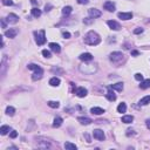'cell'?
I'll return each mask as SVG.
<instances>
[{
    "mask_svg": "<svg viewBox=\"0 0 150 150\" xmlns=\"http://www.w3.org/2000/svg\"><path fill=\"white\" fill-rule=\"evenodd\" d=\"M34 35H35V41L39 46H42V45L46 42V33H45L43 29L39 30V32H34Z\"/></svg>",
    "mask_w": 150,
    "mask_h": 150,
    "instance_id": "3",
    "label": "cell"
},
{
    "mask_svg": "<svg viewBox=\"0 0 150 150\" xmlns=\"http://www.w3.org/2000/svg\"><path fill=\"white\" fill-rule=\"evenodd\" d=\"M87 89L84 88V87H79V88H76V90H75V94H76V96H79V97H84V96H87Z\"/></svg>",
    "mask_w": 150,
    "mask_h": 150,
    "instance_id": "10",
    "label": "cell"
},
{
    "mask_svg": "<svg viewBox=\"0 0 150 150\" xmlns=\"http://www.w3.org/2000/svg\"><path fill=\"white\" fill-rule=\"evenodd\" d=\"M49 84H51L52 87H58L59 84H60V79H59V77H52V79L49 80Z\"/></svg>",
    "mask_w": 150,
    "mask_h": 150,
    "instance_id": "20",
    "label": "cell"
},
{
    "mask_svg": "<svg viewBox=\"0 0 150 150\" xmlns=\"http://www.w3.org/2000/svg\"><path fill=\"white\" fill-rule=\"evenodd\" d=\"M134 33H135V34H141V33H143V28H141V27L136 28V29H134Z\"/></svg>",
    "mask_w": 150,
    "mask_h": 150,
    "instance_id": "37",
    "label": "cell"
},
{
    "mask_svg": "<svg viewBox=\"0 0 150 150\" xmlns=\"http://www.w3.org/2000/svg\"><path fill=\"white\" fill-rule=\"evenodd\" d=\"M134 121V116L133 115H126V116H123L122 117V122L123 123H131V122Z\"/></svg>",
    "mask_w": 150,
    "mask_h": 150,
    "instance_id": "21",
    "label": "cell"
},
{
    "mask_svg": "<svg viewBox=\"0 0 150 150\" xmlns=\"http://www.w3.org/2000/svg\"><path fill=\"white\" fill-rule=\"evenodd\" d=\"M148 103H150V95H147V96H144L143 98H141L138 104H140V105H147Z\"/></svg>",
    "mask_w": 150,
    "mask_h": 150,
    "instance_id": "22",
    "label": "cell"
},
{
    "mask_svg": "<svg viewBox=\"0 0 150 150\" xmlns=\"http://www.w3.org/2000/svg\"><path fill=\"white\" fill-rule=\"evenodd\" d=\"M90 113L94 115H101L104 113V109H102V108H100V107H93L90 109Z\"/></svg>",
    "mask_w": 150,
    "mask_h": 150,
    "instance_id": "16",
    "label": "cell"
},
{
    "mask_svg": "<svg viewBox=\"0 0 150 150\" xmlns=\"http://www.w3.org/2000/svg\"><path fill=\"white\" fill-rule=\"evenodd\" d=\"M42 55L45 56V58H51V52L49 51H47V49H43V51H42Z\"/></svg>",
    "mask_w": 150,
    "mask_h": 150,
    "instance_id": "32",
    "label": "cell"
},
{
    "mask_svg": "<svg viewBox=\"0 0 150 150\" xmlns=\"http://www.w3.org/2000/svg\"><path fill=\"white\" fill-rule=\"evenodd\" d=\"M47 104H48L51 108H59L60 107V103H59L58 101H48Z\"/></svg>",
    "mask_w": 150,
    "mask_h": 150,
    "instance_id": "29",
    "label": "cell"
},
{
    "mask_svg": "<svg viewBox=\"0 0 150 150\" xmlns=\"http://www.w3.org/2000/svg\"><path fill=\"white\" fill-rule=\"evenodd\" d=\"M77 121L81 124H83V126H88V124H90L93 122L89 117H77Z\"/></svg>",
    "mask_w": 150,
    "mask_h": 150,
    "instance_id": "15",
    "label": "cell"
},
{
    "mask_svg": "<svg viewBox=\"0 0 150 150\" xmlns=\"http://www.w3.org/2000/svg\"><path fill=\"white\" fill-rule=\"evenodd\" d=\"M9 130H11V128H9L8 126H2L1 128H0V134H1V135H6Z\"/></svg>",
    "mask_w": 150,
    "mask_h": 150,
    "instance_id": "30",
    "label": "cell"
},
{
    "mask_svg": "<svg viewBox=\"0 0 150 150\" xmlns=\"http://www.w3.org/2000/svg\"><path fill=\"white\" fill-rule=\"evenodd\" d=\"M65 148L67 150H76V145L75 144H73V143H70V142H66L65 143Z\"/></svg>",
    "mask_w": 150,
    "mask_h": 150,
    "instance_id": "26",
    "label": "cell"
},
{
    "mask_svg": "<svg viewBox=\"0 0 150 150\" xmlns=\"http://www.w3.org/2000/svg\"><path fill=\"white\" fill-rule=\"evenodd\" d=\"M1 27L2 28H6L7 27V23H6V21H5V19H1Z\"/></svg>",
    "mask_w": 150,
    "mask_h": 150,
    "instance_id": "41",
    "label": "cell"
},
{
    "mask_svg": "<svg viewBox=\"0 0 150 150\" xmlns=\"http://www.w3.org/2000/svg\"><path fill=\"white\" fill-rule=\"evenodd\" d=\"M38 68H39V66L34 65V63H30V65H28V69H30V70H36Z\"/></svg>",
    "mask_w": 150,
    "mask_h": 150,
    "instance_id": "33",
    "label": "cell"
},
{
    "mask_svg": "<svg viewBox=\"0 0 150 150\" xmlns=\"http://www.w3.org/2000/svg\"><path fill=\"white\" fill-rule=\"evenodd\" d=\"M62 122H63V120L61 118V117H55L53 121V127L54 128H59V127L62 124Z\"/></svg>",
    "mask_w": 150,
    "mask_h": 150,
    "instance_id": "23",
    "label": "cell"
},
{
    "mask_svg": "<svg viewBox=\"0 0 150 150\" xmlns=\"http://www.w3.org/2000/svg\"><path fill=\"white\" fill-rule=\"evenodd\" d=\"M79 58H80V60L84 61V62H90V61L93 60V55H91L90 53H82Z\"/></svg>",
    "mask_w": 150,
    "mask_h": 150,
    "instance_id": "13",
    "label": "cell"
},
{
    "mask_svg": "<svg viewBox=\"0 0 150 150\" xmlns=\"http://www.w3.org/2000/svg\"><path fill=\"white\" fill-rule=\"evenodd\" d=\"M150 87V79H147V80H143L141 81V84H140V88L141 89H147Z\"/></svg>",
    "mask_w": 150,
    "mask_h": 150,
    "instance_id": "19",
    "label": "cell"
},
{
    "mask_svg": "<svg viewBox=\"0 0 150 150\" xmlns=\"http://www.w3.org/2000/svg\"><path fill=\"white\" fill-rule=\"evenodd\" d=\"M117 16L120 19H122V20H130L133 18V13H130V12H121V13L117 14Z\"/></svg>",
    "mask_w": 150,
    "mask_h": 150,
    "instance_id": "8",
    "label": "cell"
},
{
    "mask_svg": "<svg viewBox=\"0 0 150 150\" xmlns=\"http://www.w3.org/2000/svg\"><path fill=\"white\" fill-rule=\"evenodd\" d=\"M9 136H11V138H15L16 136H18V133H16L15 130H12L11 134H9Z\"/></svg>",
    "mask_w": 150,
    "mask_h": 150,
    "instance_id": "38",
    "label": "cell"
},
{
    "mask_svg": "<svg viewBox=\"0 0 150 150\" xmlns=\"http://www.w3.org/2000/svg\"><path fill=\"white\" fill-rule=\"evenodd\" d=\"M88 14L91 16V18H100L101 15H102V13H101V11H98V9H96V8H90V9H88Z\"/></svg>",
    "mask_w": 150,
    "mask_h": 150,
    "instance_id": "9",
    "label": "cell"
},
{
    "mask_svg": "<svg viewBox=\"0 0 150 150\" xmlns=\"http://www.w3.org/2000/svg\"><path fill=\"white\" fill-rule=\"evenodd\" d=\"M127 131H128V133H127V135H128V136H130V134H131V135H134V134H135V133H134L133 129H128Z\"/></svg>",
    "mask_w": 150,
    "mask_h": 150,
    "instance_id": "42",
    "label": "cell"
},
{
    "mask_svg": "<svg viewBox=\"0 0 150 150\" xmlns=\"http://www.w3.org/2000/svg\"><path fill=\"white\" fill-rule=\"evenodd\" d=\"M7 21H8V23H16L19 21V16L16 15V14L14 13H9L8 15H7Z\"/></svg>",
    "mask_w": 150,
    "mask_h": 150,
    "instance_id": "12",
    "label": "cell"
},
{
    "mask_svg": "<svg viewBox=\"0 0 150 150\" xmlns=\"http://www.w3.org/2000/svg\"><path fill=\"white\" fill-rule=\"evenodd\" d=\"M126 110H127V105H126V103H124V102L120 103L118 107H117V111H118V113H126Z\"/></svg>",
    "mask_w": 150,
    "mask_h": 150,
    "instance_id": "28",
    "label": "cell"
},
{
    "mask_svg": "<svg viewBox=\"0 0 150 150\" xmlns=\"http://www.w3.org/2000/svg\"><path fill=\"white\" fill-rule=\"evenodd\" d=\"M32 15L34 16V18H39V16L41 15V11H40L38 7H34V8H32Z\"/></svg>",
    "mask_w": 150,
    "mask_h": 150,
    "instance_id": "25",
    "label": "cell"
},
{
    "mask_svg": "<svg viewBox=\"0 0 150 150\" xmlns=\"http://www.w3.org/2000/svg\"><path fill=\"white\" fill-rule=\"evenodd\" d=\"M2 4H4L5 6H12L13 1H12V0H2Z\"/></svg>",
    "mask_w": 150,
    "mask_h": 150,
    "instance_id": "35",
    "label": "cell"
},
{
    "mask_svg": "<svg viewBox=\"0 0 150 150\" xmlns=\"http://www.w3.org/2000/svg\"><path fill=\"white\" fill-rule=\"evenodd\" d=\"M135 79L137 80V81H143V75L141 74V73H136V74H135Z\"/></svg>",
    "mask_w": 150,
    "mask_h": 150,
    "instance_id": "34",
    "label": "cell"
},
{
    "mask_svg": "<svg viewBox=\"0 0 150 150\" xmlns=\"http://www.w3.org/2000/svg\"><path fill=\"white\" fill-rule=\"evenodd\" d=\"M109 59H110V61H113V62L117 63L118 61H121L122 59H123V54H122L121 52H113V53L110 54Z\"/></svg>",
    "mask_w": 150,
    "mask_h": 150,
    "instance_id": "4",
    "label": "cell"
},
{
    "mask_svg": "<svg viewBox=\"0 0 150 150\" xmlns=\"http://www.w3.org/2000/svg\"><path fill=\"white\" fill-rule=\"evenodd\" d=\"M32 4L33 5H36V1H35V0H32Z\"/></svg>",
    "mask_w": 150,
    "mask_h": 150,
    "instance_id": "46",
    "label": "cell"
},
{
    "mask_svg": "<svg viewBox=\"0 0 150 150\" xmlns=\"http://www.w3.org/2000/svg\"><path fill=\"white\" fill-rule=\"evenodd\" d=\"M77 2L81 5H87L89 2V0H77Z\"/></svg>",
    "mask_w": 150,
    "mask_h": 150,
    "instance_id": "40",
    "label": "cell"
},
{
    "mask_svg": "<svg viewBox=\"0 0 150 150\" xmlns=\"http://www.w3.org/2000/svg\"><path fill=\"white\" fill-rule=\"evenodd\" d=\"M83 40H84V43L89 45V46H96V45H98L101 42L100 35L96 32H94V30H89L86 34Z\"/></svg>",
    "mask_w": 150,
    "mask_h": 150,
    "instance_id": "1",
    "label": "cell"
},
{
    "mask_svg": "<svg viewBox=\"0 0 150 150\" xmlns=\"http://www.w3.org/2000/svg\"><path fill=\"white\" fill-rule=\"evenodd\" d=\"M138 54H140V53H138L137 51H131V55H135V56H137Z\"/></svg>",
    "mask_w": 150,
    "mask_h": 150,
    "instance_id": "44",
    "label": "cell"
},
{
    "mask_svg": "<svg viewBox=\"0 0 150 150\" xmlns=\"http://www.w3.org/2000/svg\"><path fill=\"white\" fill-rule=\"evenodd\" d=\"M62 35H63V38H66V39H69V38H70V33L69 32H63Z\"/></svg>",
    "mask_w": 150,
    "mask_h": 150,
    "instance_id": "39",
    "label": "cell"
},
{
    "mask_svg": "<svg viewBox=\"0 0 150 150\" xmlns=\"http://www.w3.org/2000/svg\"><path fill=\"white\" fill-rule=\"evenodd\" d=\"M51 8H52L51 5H46V7H45V11L48 12V11H51Z\"/></svg>",
    "mask_w": 150,
    "mask_h": 150,
    "instance_id": "43",
    "label": "cell"
},
{
    "mask_svg": "<svg viewBox=\"0 0 150 150\" xmlns=\"http://www.w3.org/2000/svg\"><path fill=\"white\" fill-rule=\"evenodd\" d=\"M42 75H43V70L41 69V68H38L36 70H34V74L32 75V80L33 81H36V80H40L42 77Z\"/></svg>",
    "mask_w": 150,
    "mask_h": 150,
    "instance_id": "7",
    "label": "cell"
},
{
    "mask_svg": "<svg viewBox=\"0 0 150 150\" xmlns=\"http://www.w3.org/2000/svg\"><path fill=\"white\" fill-rule=\"evenodd\" d=\"M93 136H94V138H96V140H98V141H104V138H105L104 133H103L101 129H95L93 133Z\"/></svg>",
    "mask_w": 150,
    "mask_h": 150,
    "instance_id": "5",
    "label": "cell"
},
{
    "mask_svg": "<svg viewBox=\"0 0 150 150\" xmlns=\"http://www.w3.org/2000/svg\"><path fill=\"white\" fill-rule=\"evenodd\" d=\"M109 88L110 89H115V90H118V91H122V90H123V83H122V82H118V83L111 84Z\"/></svg>",
    "mask_w": 150,
    "mask_h": 150,
    "instance_id": "18",
    "label": "cell"
},
{
    "mask_svg": "<svg viewBox=\"0 0 150 150\" xmlns=\"http://www.w3.org/2000/svg\"><path fill=\"white\" fill-rule=\"evenodd\" d=\"M72 11H73V8L70 6H66L62 8V14L63 15H69V14L72 13Z\"/></svg>",
    "mask_w": 150,
    "mask_h": 150,
    "instance_id": "27",
    "label": "cell"
},
{
    "mask_svg": "<svg viewBox=\"0 0 150 150\" xmlns=\"http://www.w3.org/2000/svg\"><path fill=\"white\" fill-rule=\"evenodd\" d=\"M107 25L109 26V28H110V29H113V30H120V29H121L120 23L116 22V21H114V20H108Z\"/></svg>",
    "mask_w": 150,
    "mask_h": 150,
    "instance_id": "6",
    "label": "cell"
},
{
    "mask_svg": "<svg viewBox=\"0 0 150 150\" xmlns=\"http://www.w3.org/2000/svg\"><path fill=\"white\" fill-rule=\"evenodd\" d=\"M93 19H94V18H91V16H90V18H86V19L83 20V22H84V23H91V22L94 21Z\"/></svg>",
    "mask_w": 150,
    "mask_h": 150,
    "instance_id": "36",
    "label": "cell"
},
{
    "mask_svg": "<svg viewBox=\"0 0 150 150\" xmlns=\"http://www.w3.org/2000/svg\"><path fill=\"white\" fill-rule=\"evenodd\" d=\"M49 47H51V49L54 52V53H60V51H61L60 46H59L58 43H55V42H51V43H49Z\"/></svg>",
    "mask_w": 150,
    "mask_h": 150,
    "instance_id": "17",
    "label": "cell"
},
{
    "mask_svg": "<svg viewBox=\"0 0 150 150\" xmlns=\"http://www.w3.org/2000/svg\"><path fill=\"white\" fill-rule=\"evenodd\" d=\"M80 72L84 73V74H94V73L97 72V67L96 65H84V66H80Z\"/></svg>",
    "mask_w": 150,
    "mask_h": 150,
    "instance_id": "2",
    "label": "cell"
},
{
    "mask_svg": "<svg viewBox=\"0 0 150 150\" xmlns=\"http://www.w3.org/2000/svg\"><path fill=\"white\" fill-rule=\"evenodd\" d=\"M16 34H18V30L13 29V28H9V29H7L6 32H5V36L9 38V39H14V38L16 36Z\"/></svg>",
    "mask_w": 150,
    "mask_h": 150,
    "instance_id": "14",
    "label": "cell"
},
{
    "mask_svg": "<svg viewBox=\"0 0 150 150\" xmlns=\"http://www.w3.org/2000/svg\"><path fill=\"white\" fill-rule=\"evenodd\" d=\"M14 113H15V109H14L13 107H7L6 108V114L8 115V116H13Z\"/></svg>",
    "mask_w": 150,
    "mask_h": 150,
    "instance_id": "31",
    "label": "cell"
},
{
    "mask_svg": "<svg viewBox=\"0 0 150 150\" xmlns=\"http://www.w3.org/2000/svg\"><path fill=\"white\" fill-rule=\"evenodd\" d=\"M147 128L150 129V120H147Z\"/></svg>",
    "mask_w": 150,
    "mask_h": 150,
    "instance_id": "45",
    "label": "cell"
},
{
    "mask_svg": "<svg viewBox=\"0 0 150 150\" xmlns=\"http://www.w3.org/2000/svg\"><path fill=\"white\" fill-rule=\"evenodd\" d=\"M103 8L108 12H114L115 11V4L113 1H105L103 4Z\"/></svg>",
    "mask_w": 150,
    "mask_h": 150,
    "instance_id": "11",
    "label": "cell"
},
{
    "mask_svg": "<svg viewBox=\"0 0 150 150\" xmlns=\"http://www.w3.org/2000/svg\"><path fill=\"white\" fill-rule=\"evenodd\" d=\"M105 97H107L109 101H111V102L116 100V95H115V93H114V91H111V90H109L107 94H105Z\"/></svg>",
    "mask_w": 150,
    "mask_h": 150,
    "instance_id": "24",
    "label": "cell"
}]
</instances>
